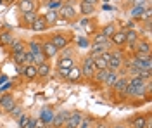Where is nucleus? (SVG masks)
I'll return each mask as SVG.
<instances>
[{
    "label": "nucleus",
    "mask_w": 152,
    "mask_h": 128,
    "mask_svg": "<svg viewBox=\"0 0 152 128\" xmlns=\"http://www.w3.org/2000/svg\"><path fill=\"white\" fill-rule=\"evenodd\" d=\"M121 64H123V54H119V52H111V57L107 61V68L113 69V71H118V69L121 68Z\"/></svg>",
    "instance_id": "20e7f679"
},
{
    "label": "nucleus",
    "mask_w": 152,
    "mask_h": 128,
    "mask_svg": "<svg viewBox=\"0 0 152 128\" xmlns=\"http://www.w3.org/2000/svg\"><path fill=\"white\" fill-rule=\"evenodd\" d=\"M128 73L132 75V76H138V73H140V68H137L135 64H133L132 61L128 62Z\"/></svg>",
    "instance_id": "c9c22d12"
},
{
    "label": "nucleus",
    "mask_w": 152,
    "mask_h": 128,
    "mask_svg": "<svg viewBox=\"0 0 152 128\" xmlns=\"http://www.w3.org/2000/svg\"><path fill=\"white\" fill-rule=\"evenodd\" d=\"M81 121H83V116H81L78 111H75V113H69V116H67L64 127L66 128H78Z\"/></svg>",
    "instance_id": "39448f33"
},
{
    "label": "nucleus",
    "mask_w": 152,
    "mask_h": 128,
    "mask_svg": "<svg viewBox=\"0 0 152 128\" xmlns=\"http://www.w3.org/2000/svg\"><path fill=\"white\" fill-rule=\"evenodd\" d=\"M61 0H48V9L50 10H59L61 9Z\"/></svg>",
    "instance_id": "4c0bfd02"
},
{
    "label": "nucleus",
    "mask_w": 152,
    "mask_h": 128,
    "mask_svg": "<svg viewBox=\"0 0 152 128\" xmlns=\"http://www.w3.org/2000/svg\"><path fill=\"white\" fill-rule=\"evenodd\" d=\"M71 56H73V50L69 49V45L64 47V49H62V54H61V57H71Z\"/></svg>",
    "instance_id": "79ce46f5"
},
{
    "label": "nucleus",
    "mask_w": 152,
    "mask_h": 128,
    "mask_svg": "<svg viewBox=\"0 0 152 128\" xmlns=\"http://www.w3.org/2000/svg\"><path fill=\"white\" fill-rule=\"evenodd\" d=\"M43 18H45V21H47V24H54V23H57L59 14H57V10H50L48 9L47 14H43Z\"/></svg>",
    "instance_id": "b1692460"
},
{
    "label": "nucleus",
    "mask_w": 152,
    "mask_h": 128,
    "mask_svg": "<svg viewBox=\"0 0 152 128\" xmlns=\"http://www.w3.org/2000/svg\"><path fill=\"white\" fill-rule=\"evenodd\" d=\"M126 2H133V0H126Z\"/></svg>",
    "instance_id": "4d7b16f0"
},
{
    "label": "nucleus",
    "mask_w": 152,
    "mask_h": 128,
    "mask_svg": "<svg viewBox=\"0 0 152 128\" xmlns=\"http://www.w3.org/2000/svg\"><path fill=\"white\" fill-rule=\"evenodd\" d=\"M12 35H10L9 31H5V33H0V45H10L12 43Z\"/></svg>",
    "instance_id": "7c9ffc66"
},
{
    "label": "nucleus",
    "mask_w": 152,
    "mask_h": 128,
    "mask_svg": "<svg viewBox=\"0 0 152 128\" xmlns=\"http://www.w3.org/2000/svg\"><path fill=\"white\" fill-rule=\"evenodd\" d=\"M80 78H81V71H80V68H78V66H71L66 80H69V81H78Z\"/></svg>",
    "instance_id": "a211bd4d"
},
{
    "label": "nucleus",
    "mask_w": 152,
    "mask_h": 128,
    "mask_svg": "<svg viewBox=\"0 0 152 128\" xmlns=\"http://www.w3.org/2000/svg\"><path fill=\"white\" fill-rule=\"evenodd\" d=\"M107 73H109V68H107V69H99V71H95V73H94V76H95V80H97V81L104 83V80H105V76H107Z\"/></svg>",
    "instance_id": "473e14b6"
},
{
    "label": "nucleus",
    "mask_w": 152,
    "mask_h": 128,
    "mask_svg": "<svg viewBox=\"0 0 152 128\" xmlns=\"http://www.w3.org/2000/svg\"><path fill=\"white\" fill-rule=\"evenodd\" d=\"M67 116H69V111H59V113H57V116H54V118H52L54 128H62V127H64Z\"/></svg>",
    "instance_id": "1a4fd4ad"
},
{
    "label": "nucleus",
    "mask_w": 152,
    "mask_h": 128,
    "mask_svg": "<svg viewBox=\"0 0 152 128\" xmlns=\"http://www.w3.org/2000/svg\"><path fill=\"white\" fill-rule=\"evenodd\" d=\"M33 128H45V123L42 119H35V127Z\"/></svg>",
    "instance_id": "a18cd8bd"
},
{
    "label": "nucleus",
    "mask_w": 152,
    "mask_h": 128,
    "mask_svg": "<svg viewBox=\"0 0 152 128\" xmlns=\"http://www.w3.org/2000/svg\"><path fill=\"white\" fill-rule=\"evenodd\" d=\"M76 42H78V45H80V47H90V40L86 38V37H78V38H76Z\"/></svg>",
    "instance_id": "58836bf2"
},
{
    "label": "nucleus",
    "mask_w": 152,
    "mask_h": 128,
    "mask_svg": "<svg viewBox=\"0 0 152 128\" xmlns=\"http://www.w3.org/2000/svg\"><path fill=\"white\" fill-rule=\"evenodd\" d=\"M9 114L12 118H19V116L23 114V108H21V106H14V108L9 111Z\"/></svg>",
    "instance_id": "e433bc0d"
},
{
    "label": "nucleus",
    "mask_w": 152,
    "mask_h": 128,
    "mask_svg": "<svg viewBox=\"0 0 152 128\" xmlns=\"http://www.w3.org/2000/svg\"><path fill=\"white\" fill-rule=\"evenodd\" d=\"M147 0H133V5H145Z\"/></svg>",
    "instance_id": "de8ad7c7"
},
{
    "label": "nucleus",
    "mask_w": 152,
    "mask_h": 128,
    "mask_svg": "<svg viewBox=\"0 0 152 128\" xmlns=\"http://www.w3.org/2000/svg\"><path fill=\"white\" fill-rule=\"evenodd\" d=\"M97 128H109V127H107L105 123H99V125H97Z\"/></svg>",
    "instance_id": "8fccbe9b"
},
{
    "label": "nucleus",
    "mask_w": 152,
    "mask_h": 128,
    "mask_svg": "<svg viewBox=\"0 0 152 128\" xmlns=\"http://www.w3.org/2000/svg\"><path fill=\"white\" fill-rule=\"evenodd\" d=\"M100 2H104V4H107V2H111V0H100Z\"/></svg>",
    "instance_id": "6e6d98bb"
},
{
    "label": "nucleus",
    "mask_w": 152,
    "mask_h": 128,
    "mask_svg": "<svg viewBox=\"0 0 152 128\" xmlns=\"http://www.w3.org/2000/svg\"><path fill=\"white\" fill-rule=\"evenodd\" d=\"M151 75H152L151 69H140V73H138V76H140L142 80H149L151 78Z\"/></svg>",
    "instance_id": "ea45409f"
},
{
    "label": "nucleus",
    "mask_w": 152,
    "mask_h": 128,
    "mask_svg": "<svg viewBox=\"0 0 152 128\" xmlns=\"http://www.w3.org/2000/svg\"><path fill=\"white\" fill-rule=\"evenodd\" d=\"M143 10H145V7H143V5H135V7L132 9V12H130V14H132L133 19H142Z\"/></svg>",
    "instance_id": "a878e982"
},
{
    "label": "nucleus",
    "mask_w": 152,
    "mask_h": 128,
    "mask_svg": "<svg viewBox=\"0 0 152 128\" xmlns=\"http://www.w3.org/2000/svg\"><path fill=\"white\" fill-rule=\"evenodd\" d=\"M9 47H10V52H23L24 50V43L19 42V40H12V43Z\"/></svg>",
    "instance_id": "2f4dec72"
},
{
    "label": "nucleus",
    "mask_w": 152,
    "mask_h": 128,
    "mask_svg": "<svg viewBox=\"0 0 152 128\" xmlns=\"http://www.w3.org/2000/svg\"><path fill=\"white\" fill-rule=\"evenodd\" d=\"M57 14H59V18H62L64 21H71L75 19L76 12H75V7L67 2V4H64V5H61V9L57 10Z\"/></svg>",
    "instance_id": "7ed1b4c3"
},
{
    "label": "nucleus",
    "mask_w": 152,
    "mask_h": 128,
    "mask_svg": "<svg viewBox=\"0 0 152 128\" xmlns=\"http://www.w3.org/2000/svg\"><path fill=\"white\" fill-rule=\"evenodd\" d=\"M118 78H119V76H118V71L109 69V73H107V76H105V80H104V85H107V87H113Z\"/></svg>",
    "instance_id": "412c9836"
},
{
    "label": "nucleus",
    "mask_w": 152,
    "mask_h": 128,
    "mask_svg": "<svg viewBox=\"0 0 152 128\" xmlns=\"http://www.w3.org/2000/svg\"><path fill=\"white\" fill-rule=\"evenodd\" d=\"M132 127L133 128H145V118L143 116H137L132 119Z\"/></svg>",
    "instance_id": "72a5a7b5"
},
{
    "label": "nucleus",
    "mask_w": 152,
    "mask_h": 128,
    "mask_svg": "<svg viewBox=\"0 0 152 128\" xmlns=\"http://www.w3.org/2000/svg\"><path fill=\"white\" fill-rule=\"evenodd\" d=\"M94 43H97V45H111V38H107V37H104L102 33L99 35H95V38H94Z\"/></svg>",
    "instance_id": "c756f323"
},
{
    "label": "nucleus",
    "mask_w": 152,
    "mask_h": 128,
    "mask_svg": "<svg viewBox=\"0 0 152 128\" xmlns=\"http://www.w3.org/2000/svg\"><path fill=\"white\" fill-rule=\"evenodd\" d=\"M71 66H75V61H73V57H59V68L69 69Z\"/></svg>",
    "instance_id": "c85d7f7f"
},
{
    "label": "nucleus",
    "mask_w": 152,
    "mask_h": 128,
    "mask_svg": "<svg viewBox=\"0 0 152 128\" xmlns=\"http://www.w3.org/2000/svg\"><path fill=\"white\" fill-rule=\"evenodd\" d=\"M80 9H81V14L90 16V14H94L95 5H92V4H86V2H81V4H80Z\"/></svg>",
    "instance_id": "393cba45"
},
{
    "label": "nucleus",
    "mask_w": 152,
    "mask_h": 128,
    "mask_svg": "<svg viewBox=\"0 0 152 128\" xmlns=\"http://www.w3.org/2000/svg\"><path fill=\"white\" fill-rule=\"evenodd\" d=\"M4 2H5V4H12V2H14V0H4Z\"/></svg>",
    "instance_id": "5fc2aeb1"
},
{
    "label": "nucleus",
    "mask_w": 152,
    "mask_h": 128,
    "mask_svg": "<svg viewBox=\"0 0 152 128\" xmlns=\"http://www.w3.org/2000/svg\"><path fill=\"white\" fill-rule=\"evenodd\" d=\"M57 73H59V75L62 76V78H66L67 73H69V69H66V68H59V69H57Z\"/></svg>",
    "instance_id": "37998d69"
},
{
    "label": "nucleus",
    "mask_w": 152,
    "mask_h": 128,
    "mask_svg": "<svg viewBox=\"0 0 152 128\" xmlns=\"http://www.w3.org/2000/svg\"><path fill=\"white\" fill-rule=\"evenodd\" d=\"M14 106H16V100H14V97H12L10 94H2V95H0V108L4 109V111L9 113Z\"/></svg>",
    "instance_id": "0eeeda50"
},
{
    "label": "nucleus",
    "mask_w": 152,
    "mask_h": 128,
    "mask_svg": "<svg viewBox=\"0 0 152 128\" xmlns=\"http://www.w3.org/2000/svg\"><path fill=\"white\" fill-rule=\"evenodd\" d=\"M12 61L16 66H24V50L23 52H12Z\"/></svg>",
    "instance_id": "5701e85b"
},
{
    "label": "nucleus",
    "mask_w": 152,
    "mask_h": 128,
    "mask_svg": "<svg viewBox=\"0 0 152 128\" xmlns=\"http://www.w3.org/2000/svg\"><path fill=\"white\" fill-rule=\"evenodd\" d=\"M128 83H130V80H128V78H118V80H116V83H114L113 87H114V90H116L118 94H121V95H126Z\"/></svg>",
    "instance_id": "9b49d317"
},
{
    "label": "nucleus",
    "mask_w": 152,
    "mask_h": 128,
    "mask_svg": "<svg viewBox=\"0 0 152 128\" xmlns=\"http://www.w3.org/2000/svg\"><path fill=\"white\" fill-rule=\"evenodd\" d=\"M29 52H31L33 56L43 54V52H42V42H38V40H31V42H29Z\"/></svg>",
    "instance_id": "4be33fe9"
},
{
    "label": "nucleus",
    "mask_w": 152,
    "mask_h": 128,
    "mask_svg": "<svg viewBox=\"0 0 152 128\" xmlns=\"http://www.w3.org/2000/svg\"><path fill=\"white\" fill-rule=\"evenodd\" d=\"M26 64H33V54L29 50H24V66Z\"/></svg>",
    "instance_id": "a19ab883"
},
{
    "label": "nucleus",
    "mask_w": 152,
    "mask_h": 128,
    "mask_svg": "<svg viewBox=\"0 0 152 128\" xmlns=\"http://www.w3.org/2000/svg\"><path fill=\"white\" fill-rule=\"evenodd\" d=\"M114 128H126V127H124V125H116Z\"/></svg>",
    "instance_id": "864d4df0"
},
{
    "label": "nucleus",
    "mask_w": 152,
    "mask_h": 128,
    "mask_svg": "<svg viewBox=\"0 0 152 128\" xmlns=\"http://www.w3.org/2000/svg\"><path fill=\"white\" fill-rule=\"evenodd\" d=\"M80 71H81V76H85V78H94L95 66H94V59H92V56H88V57L83 61V66L80 68Z\"/></svg>",
    "instance_id": "f03ea898"
},
{
    "label": "nucleus",
    "mask_w": 152,
    "mask_h": 128,
    "mask_svg": "<svg viewBox=\"0 0 152 128\" xmlns=\"http://www.w3.org/2000/svg\"><path fill=\"white\" fill-rule=\"evenodd\" d=\"M42 52H43L45 59H52V57H56L57 54H59V50L52 45L50 40H48V42H42Z\"/></svg>",
    "instance_id": "423d86ee"
},
{
    "label": "nucleus",
    "mask_w": 152,
    "mask_h": 128,
    "mask_svg": "<svg viewBox=\"0 0 152 128\" xmlns=\"http://www.w3.org/2000/svg\"><path fill=\"white\" fill-rule=\"evenodd\" d=\"M23 76L28 80H35L37 78V64H26L23 69Z\"/></svg>",
    "instance_id": "2eb2a0df"
},
{
    "label": "nucleus",
    "mask_w": 152,
    "mask_h": 128,
    "mask_svg": "<svg viewBox=\"0 0 152 128\" xmlns=\"http://www.w3.org/2000/svg\"><path fill=\"white\" fill-rule=\"evenodd\" d=\"M90 47H92V52H90V56H99V54L105 52L109 45H97V43H90Z\"/></svg>",
    "instance_id": "bb28decb"
},
{
    "label": "nucleus",
    "mask_w": 152,
    "mask_h": 128,
    "mask_svg": "<svg viewBox=\"0 0 152 128\" xmlns=\"http://www.w3.org/2000/svg\"><path fill=\"white\" fill-rule=\"evenodd\" d=\"M48 73H50V64L47 61H43L42 64H37V76L45 78V76H48Z\"/></svg>",
    "instance_id": "f3484780"
},
{
    "label": "nucleus",
    "mask_w": 152,
    "mask_h": 128,
    "mask_svg": "<svg viewBox=\"0 0 152 128\" xmlns=\"http://www.w3.org/2000/svg\"><path fill=\"white\" fill-rule=\"evenodd\" d=\"M81 2H86V4H92V5H95V4H99V0H81Z\"/></svg>",
    "instance_id": "09e8293b"
},
{
    "label": "nucleus",
    "mask_w": 152,
    "mask_h": 128,
    "mask_svg": "<svg viewBox=\"0 0 152 128\" xmlns=\"http://www.w3.org/2000/svg\"><path fill=\"white\" fill-rule=\"evenodd\" d=\"M111 43L116 45V47H123V45H126V40H124V30L116 31L113 37H111Z\"/></svg>",
    "instance_id": "f8f14e48"
},
{
    "label": "nucleus",
    "mask_w": 152,
    "mask_h": 128,
    "mask_svg": "<svg viewBox=\"0 0 152 128\" xmlns=\"http://www.w3.org/2000/svg\"><path fill=\"white\" fill-rule=\"evenodd\" d=\"M81 24H83V26H85V24H88V19H86V18H83V19H81Z\"/></svg>",
    "instance_id": "603ef678"
},
{
    "label": "nucleus",
    "mask_w": 152,
    "mask_h": 128,
    "mask_svg": "<svg viewBox=\"0 0 152 128\" xmlns=\"http://www.w3.org/2000/svg\"><path fill=\"white\" fill-rule=\"evenodd\" d=\"M33 127H35V119H33V118H28L26 125H24L23 128H33Z\"/></svg>",
    "instance_id": "c03bdc74"
},
{
    "label": "nucleus",
    "mask_w": 152,
    "mask_h": 128,
    "mask_svg": "<svg viewBox=\"0 0 152 128\" xmlns=\"http://www.w3.org/2000/svg\"><path fill=\"white\" fill-rule=\"evenodd\" d=\"M52 118H54V113H52V109H45V111L42 113V118H40V119H42V121L47 125V123H50V121H52Z\"/></svg>",
    "instance_id": "f704fd0d"
},
{
    "label": "nucleus",
    "mask_w": 152,
    "mask_h": 128,
    "mask_svg": "<svg viewBox=\"0 0 152 128\" xmlns=\"http://www.w3.org/2000/svg\"><path fill=\"white\" fill-rule=\"evenodd\" d=\"M47 21H45V18L43 16H37V19L33 21V24L29 26V30H33V31H45L47 30Z\"/></svg>",
    "instance_id": "9d476101"
},
{
    "label": "nucleus",
    "mask_w": 152,
    "mask_h": 128,
    "mask_svg": "<svg viewBox=\"0 0 152 128\" xmlns=\"http://www.w3.org/2000/svg\"><path fill=\"white\" fill-rule=\"evenodd\" d=\"M10 87H12V83H5V85H0V92L4 94V92H5V90H9Z\"/></svg>",
    "instance_id": "49530a36"
},
{
    "label": "nucleus",
    "mask_w": 152,
    "mask_h": 128,
    "mask_svg": "<svg viewBox=\"0 0 152 128\" xmlns=\"http://www.w3.org/2000/svg\"><path fill=\"white\" fill-rule=\"evenodd\" d=\"M19 10H21V12L35 10V2H33V0H19Z\"/></svg>",
    "instance_id": "aec40b11"
},
{
    "label": "nucleus",
    "mask_w": 152,
    "mask_h": 128,
    "mask_svg": "<svg viewBox=\"0 0 152 128\" xmlns=\"http://www.w3.org/2000/svg\"><path fill=\"white\" fill-rule=\"evenodd\" d=\"M116 31H118V30H116V26H114L113 23H111V24H105L104 28H102V31H100V33H102L104 37H107V38H111V37H113Z\"/></svg>",
    "instance_id": "cd10ccee"
},
{
    "label": "nucleus",
    "mask_w": 152,
    "mask_h": 128,
    "mask_svg": "<svg viewBox=\"0 0 152 128\" xmlns=\"http://www.w3.org/2000/svg\"><path fill=\"white\" fill-rule=\"evenodd\" d=\"M135 49H137V52H142V54H151V43H149V40H137Z\"/></svg>",
    "instance_id": "dca6fc26"
},
{
    "label": "nucleus",
    "mask_w": 152,
    "mask_h": 128,
    "mask_svg": "<svg viewBox=\"0 0 152 128\" xmlns=\"http://www.w3.org/2000/svg\"><path fill=\"white\" fill-rule=\"evenodd\" d=\"M37 12H35V10H28V12H23V19H21V24H23V26H31V24H33V21L37 19Z\"/></svg>",
    "instance_id": "ddd939ff"
},
{
    "label": "nucleus",
    "mask_w": 152,
    "mask_h": 128,
    "mask_svg": "<svg viewBox=\"0 0 152 128\" xmlns=\"http://www.w3.org/2000/svg\"><path fill=\"white\" fill-rule=\"evenodd\" d=\"M4 81H7V76H4V75H2V76H0V85H2Z\"/></svg>",
    "instance_id": "3c124183"
},
{
    "label": "nucleus",
    "mask_w": 152,
    "mask_h": 128,
    "mask_svg": "<svg viewBox=\"0 0 152 128\" xmlns=\"http://www.w3.org/2000/svg\"><path fill=\"white\" fill-rule=\"evenodd\" d=\"M92 59H94V66H95V71H99V69H107V61L99 54V56H92Z\"/></svg>",
    "instance_id": "6ab92c4d"
},
{
    "label": "nucleus",
    "mask_w": 152,
    "mask_h": 128,
    "mask_svg": "<svg viewBox=\"0 0 152 128\" xmlns=\"http://www.w3.org/2000/svg\"><path fill=\"white\" fill-rule=\"evenodd\" d=\"M124 40H126V45L133 47L137 43V40H138V33L135 30H124Z\"/></svg>",
    "instance_id": "4468645a"
},
{
    "label": "nucleus",
    "mask_w": 152,
    "mask_h": 128,
    "mask_svg": "<svg viewBox=\"0 0 152 128\" xmlns=\"http://www.w3.org/2000/svg\"><path fill=\"white\" fill-rule=\"evenodd\" d=\"M145 90H147L145 80H142L140 76H132L130 83H128V89H126V95H130V97H143Z\"/></svg>",
    "instance_id": "f257e3e1"
},
{
    "label": "nucleus",
    "mask_w": 152,
    "mask_h": 128,
    "mask_svg": "<svg viewBox=\"0 0 152 128\" xmlns=\"http://www.w3.org/2000/svg\"><path fill=\"white\" fill-rule=\"evenodd\" d=\"M50 42H52V45H54L57 50H62L64 47L69 45V38H67L66 35H54V37L50 38Z\"/></svg>",
    "instance_id": "6e6552de"
}]
</instances>
